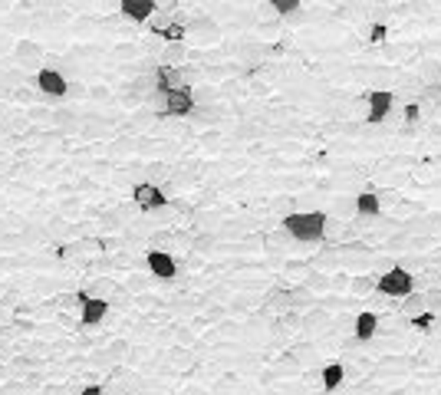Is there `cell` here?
Masks as SVG:
<instances>
[{
  "mask_svg": "<svg viewBox=\"0 0 441 395\" xmlns=\"http://www.w3.org/2000/svg\"><path fill=\"white\" fill-rule=\"evenodd\" d=\"M151 102H155V109L162 112V115H172V119H188L194 106H198V99H194V89L185 83V86L178 89H151Z\"/></svg>",
  "mask_w": 441,
  "mask_h": 395,
  "instance_id": "6da1fadb",
  "label": "cell"
},
{
  "mask_svg": "<svg viewBox=\"0 0 441 395\" xmlns=\"http://www.w3.org/2000/svg\"><path fill=\"white\" fill-rule=\"evenodd\" d=\"M326 224L329 218L323 211H300V214H287L283 218V231L303 244H313V241H323L326 237Z\"/></svg>",
  "mask_w": 441,
  "mask_h": 395,
  "instance_id": "7a4b0ae2",
  "label": "cell"
},
{
  "mask_svg": "<svg viewBox=\"0 0 441 395\" xmlns=\"http://www.w3.org/2000/svg\"><path fill=\"white\" fill-rule=\"evenodd\" d=\"M378 293H385V296H408L412 290H415V277L405 271V267H392V271H385L382 277H378V284H376Z\"/></svg>",
  "mask_w": 441,
  "mask_h": 395,
  "instance_id": "3957f363",
  "label": "cell"
},
{
  "mask_svg": "<svg viewBox=\"0 0 441 395\" xmlns=\"http://www.w3.org/2000/svg\"><path fill=\"white\" fill-rule=\"evenodd\" d=\"M37 89H40V96H47V99L69 96V83H66V76L60 73V70H50V66L37 70Z\"/></svg>",
  "mask_w": 441,
  "mask_h": 395,
  "instance_id": "277c9868",
  "label": "cell"
},
{
  "mask_svg": "<svg viewBox=\"0 0 441 395\" xmlns=\"http://www.w3.org/2000/svg\"><path fill=\"white\" fill-rule=\"evenodd\" d=\"M79 300H83V307H79V320L86 323V326H99V323L109 316V307H113V300H109V296L79 293Z\"/></svg>",
  "mask_w": 441,
  "mask_h": 395,
  "instance_id": "5b68a950",
  "label": "cell"
},
{
  "mask_svg": "<svg viewBox=\"0 0 441 395\" xmlns=\"http://www.w3.org/2000/svg\"><path fill=\"white\" fill-rule=\"evenodd\" d=\"M40 63H43V47H40L37 40H17L13 43V66L17 70H37Z\"/></svg>",
  "mask_w": 441,
  "mask_h": 395,
  "instance_id": "8992f818",
  "label": "cell"
},
{
  "mask_svg": "<svg viewBox=\"0 0 441 395\" xmlns=\"http://www.w3.org/2000/svg\"><path fill=\"white\" fill-rule=\"evenodd\" d=\"M145 267H149V273L158 277V280H175V273H178L175 257H172L168 250H158V247H151L149 254H145Z\"/></svg>",
  "mask_w": 441,
  "mask_h": 395,
  "instance_id": "52a82bcc",
  "label": "cell"
},
{
  "mask_svg": "<svg viewBox=\"0 0 441 395\" xmlns=\"http://www.w3.org/2000/svg\"><path fill=\"white\" fill-rule=\"evenodd\" d=\"M132 198H135V204H139L142 211H162L165 204H168V198H165L162 188L149 185V182H142V185H135Z\"/></svg>",
  "mask_w": 441,
  "mask_h": 395,
  "instance_id": "ba28073f",
  "label": "cell"
},
{
  "mask_svg": "<svg viewBox=\"0 0 441 395\" xmlns=\"http://www.w3.org/2000/svg\"><path fill=\"white\" fill-rule=\"evenodd\" d=\"M155 0H119V13L126 17V20H132V24H145V20H151L155 17Z\"/></svg>",
  "mask_w": 441,
  "mask_h": 395,
  "instance_id": "9c48e42d",
  "label": "cell"
},
{
  "mask_svg": "<svg viewBox=\"0 0 441 395\" xmlns=\"http://www.w3.org/2000/svg\"><path fill=\"white\" fill-rule=\"evenodd\" d=\"M188 37L194 43H217L221 40V26L211 20V17H194L188 26Z\"/></svg>",
  "mask_w": 441,
  "mask_h": 395,
  "instance_id": "30bf717a",
  "label": "cell"
},
{
  "mask_svg": "<svg viewBox=\"0 0 441 395\" xmlns=\"http://www.w3.org/2000/svg\"><path fill=\"white\" fill-rule=\"evenodd\" d=\"M389 112H392V92H385V89L369 92V115H366V122H372V125L385 122V119H389Z\"/></svg>",
  "mask_w": 441,
  "mask_h": 395,
  "instance_id": "8fae6325",
  "label": "cell"
},
{
  "mask_svg": "<svg viewBox=\"0 0 441 395\" xmlns=\"http://www.w3.org/2000/svg\"><path fill=\"white\" fill-rule=\"evenodd\" d=\"M155 86H158V89H178V86H185V73H181V66H168V63L155 66Z\"/></svg>",
  "mask_w": 441,
  "mask_h": 395,
  "instance_id": "7c38bea8",
  "label": "cell"
},
{
  "mask_svg": "<svg viewBox=\"0 0 441 395\" xmlns=\"http://www.w3.org/2000/svg\"><path fill=\"white\" fill-rule=\"evenodd\" d=\"M376 330H378V316L376 313H359V316H356V339H359V343H366V339H372V336H376Z\"/></svg>",
  "mask_w": 441,
  "mask_h": 395,
  "instance_id": "4fadbf2b",
  "label": "cell"
},
{
  "mask_svg": "<svg viewBox=\"0 0 441 395\" xmlns=\"http://www.w3.org/2000/svg\"><path fill=\"white\" fill-rule=\"evenodd\" d=\"M162 63H168V66H185V63H188V47H185L181 40H172V43L162 49Z\"/></svg>",
  "mask_w": 441,
  "mask_h": 395,
  "instance_id": "5bb4252c",
  "label": "cell"
},
{
  "mask_svg": "<svg viewBox=\"0 0 441 395\" xmlns=\"http://www.w3.org/2000/svg\"><path fill=\"white\" fill-rule=\"evenodd\" d=\"M378 211H382V201H378L376 195H359L356 198V214H363V218H376Z\"/></svg>",
  "mask_w": 441,
  "mask_h": 395,
  "instance_id": "9a60e30c",
  "label": "cell"
},
{
  "mask_svg": "<svg viewBox=\"0 0 441 395\" xmlns=\"http://www.w3.org/2000/svg\"><path fill=\"white\" fill-rule=\"evenodd\" d=\"M342 379H346V369H342L340 362H333V366H326V369H323V389H326V392L340 389Z\"/></svg>",
  "mask_w": 441,
  "mask_h": 395,
  "instance_id": "2e32d148",
  "label": "cell"
},
{
  "mask_svg": "<svg viewBox=\"0 0 441 395\" xmlns=\"http://www.w3.org/2000/svg\"><path fill=\"white\" fill-rule=\"evenodd\" d=\"M422 309H425V296H418L415 290H412V293L405 296V303H402V313H405V316H418V313H422Z\"/></svg>",
  "mask_w": 441,
  "mask_h": 395,
  "instance_id": "e0dca14e",
  "label": "cell"
},
{
  "mask_svg": "<svg viewBox=\"0 0 441 395\" xmlns=\"http://www.w3.org/2000/svg\"><path fill=\"white\" fill-rule=\"evenodd\" d=\"M270 10L280 17H293V13H300V0H270Z\"/></svg>",
  "mask_w": 441,
  "mask_h": 395,
  "instance_id": "ac0fdd59",
  "label": "cell"
},
{
  "mask_svg": "<svg viewBox=\"0 0 441 395\" xmlns=\"http://www.w3.org/2000/svg\"><path fill=\"white\" fill-rule=\"evenodd\" d=\"M329 316L323 313V309H310L306 316H303V330H313V326H326Z\"/></svg>",
  "mask_w": 441,
  "mask_h": 395,
  "instance_id": "d6986e66",
  "label": "cell"
},
{
  "mask_svg": "<svg viewBox=\"0 0 441 395\" xmlns=\"http://www.w3.org/2000/svg\"><path fill=\"white\" fill-rule=\"evenodd\" d=\"M215 247V237L211 234H198V237H191V250H198V254H208Z\"/></svg>",
  "mask_w": 441,
  "mask_h": 395,
  "instance_id": "ffe728a7",
  "label": "cell"
},
{
  "mask_svg": "<svg viewBox=\"0 0 441 395\" xmlns=\"http://www.w3.org/2000/svg\"><path fill=\"white\" fill-rule=\"evenodd\" d=\"M376 284H378V280H372V277H356V280H353V293H369Z\"/></svg>",
  "mask_w": 441,
  "mask_h": 395,
  "instance_id": "44dd1931",
  "label": "cell"
},
{
  "mask_svg": "<svg viewBox=\"0 0 441 395\" xmlns=\"http://www.w3.org/2000/svg\"><path fill=\"white\" fill-rule=\"evenodd\" d=\"M126 353H128V343H126V339H115V343L109 346V356H113V359H126Z\"/></svg>",
  "mask_w": 441,
  "mask_h": 395,
  "instance_id": "7402d4cb",
  "label": "cell"
},
{
  "mask_svg": "<svg viewBox=\"0 0 441 395\" xmlns=\"http://www.w3.org/2000/svg\"><path fill=\"white\" fill-rule=\"evenodd\" d=\"M418 115H422V109H418L415 102H408L405 106V122H418Z\"/></svg>",
  "mask_w": 441,
  "mask_h": 395,
  "instance_id": "603a6c76",
  "label": "cell"
},
{
  "mask_svg": "<svg viewBox=\"0 0 441 395\" xmlns=\"http://www.w3.org/2000/svg\"><path fill=\"white\" fill-rule=\"evenodd\" d=\"M168 241H172V237H168V234L162 231V234H155V237H151V247H162V244H168Z\"/></svg>",
  "mask_w": 441,
  "mask_h": 395,
  "instance_id": "cb8c5ba5",
  "label": "cell"
},
{
  "mask_svg": "<svg viewBox=\"0 0 441 395\" xmlns=\"http://www.w3.org/2000/svg\"><path fill=\"white\" fill-rule=\"evenodd\" d=\"M99 392H106L102 385H86V389H83V395H99Z\"/></svg>",
  "mask_w": 441,
  "mask_h": 395,
  "instance_id": "d4e9b609",
  "label": "cell"
}]
</instances>
